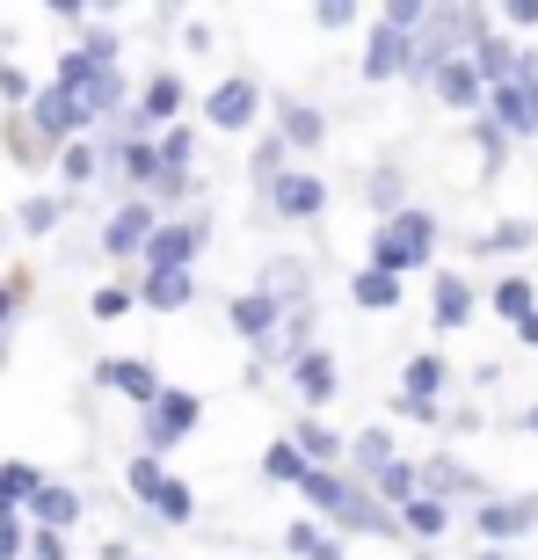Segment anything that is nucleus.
Returning a JSON list of instances; mask_svg holds the SVG:
<instances>
[{"label": "nucleus", "mask_w": 538, "mask_h": 560, "mask_svg": "<svg viewBox=\"0 0 538 560\" xmlns=\"http://www.w3.org/2000/svg\"><path fill=\"white\" fill-rule=\"evenodd\" d=\"M197 416H204V400H197V394H167V386H161V400L145 408V452L183 444V436L197 430Z\"/></svg>", "instance_id": "nucleus-4"}, {"label": "nucleus", "mask_w": 538, "mask_h": 560, "mask_svg": "<svg viewBox=\"0 0 538 560\" xmlns=\"http://www.w3.org/2000/svg\"><path fill=\"white\" fill-rule=\"evenodd\" d=\"M517 342H531V350H538V313H524V320H517Z\"/></svg>", "instance_id": "nucleus-52"}, {"label": "nucleus", "mask_w": 538, "mask_h": 560, "mask_svg": "<svg viewBox=\"0 0 538 560\" xmlns=\"http://www.w3.org/2000/svg\"><path fill=\"white\" fill-rule=\"evenodd\" d=\"M510 22H517V30H538V0H510Z\"/></svg>", "instance_id": "nucleus-50"}, {"label": "nucleus", "mask_w": 538, "mask_h": 560, "mask_svg": "<svg viewBox=\"0 0 538 560\" xmlns=\"http://www.w3.org/2000/svg\"><path fill=\"white\" fill-rule=\"evenodd\" d=\"M0 517H15V510H8V502H0Z\"/></svg>", "instance_id": "nucleus-55"}, {"label": "nucleus", "mask_w": 538, "mask_h": 560, "mask_svg": "<svg viewBox=\"0 0 538 560\" xmlns=\"http://www.w3.org/2000/svg\"><path fill=\"white\" fill-rule=\"evenodd\" d=\"M320 560H342V553H320Z\"/></svg>", "instance_id": "nucleus-56"}, {"label": "nucleus", "mask_w": 538, "mask_h": 560, "mask_svg": "<svg viewBox=\"0 0 538 560\" xmlns=\"http://www.w3.org/2000/svg\"><path fill=\"white\" fill-rule=\"evenodd\" d=\"M400 524H408L414 539H444L452 510H444V502H430V495H414V502H400Z\"/></svg>", "instance_id": "nucleus-25"}, {"label": "nucleus", "mask_w": 538, "mask_h": 560, "mask_svg": "<svg viewBox=\"0 0 538 560\" xmlns=\"http://www.w3.org/2000/svg\"><path fill=\"white\" fill-rule=\"evenodd\" d=\"M480 532H488V539H524V532H531V524H538V495H524V502H480Z\"/></svg>", "instance_id": "nucleus-10"}, {"label": "nucleus", "mask_w": 538, "mask_h": 560, "mask_svg": "<svg viewBox=\"0 0 538 560\" xmlns=\"http://www.w3.org/2000/svg\"><path fill=\"white\" fill-rule=\"evenodd\" d=\"M400 189H408V183H400V167H378V175H372V205L400 211Z\"/></svg>", "instance_id": "nucleus-42"}, {"label": "nucleus", "mask_w": 538, "mask_h": 560, "mask_svg": "<svg viewBox=\"0 0 538 560\" xmlns=\"http://www.w3.org/2000/svg\"><path fill=\"white\" fill-rule=\"evenodd\" d=\"M262 474H269V480H306L313 466H306V458H299V452H291V436H277V444H269V452H262Z\"/></svg>", "instance_id": "nucleus-33"}, {"label": "nucleus", "mask_w": 538, "mask_h": 560, "mask_svg": "<svg viewBox=\"0 0 538 560\" xmlns=\"http://www.w3.org/2000/svg\"><path fill=\"white\" fill-rule=\"evenodd\" d=\"M204 248V219H183V226H153L145 241V270H189Z\"/></svg>", "instance_id": "nucleus-6"}, {"label": "nucleus", "mask_w": 538, "mask_h": 560, "mask_svg": "<svg viewBox=\"0 0 538 560\" xmlns=\"http://www.w3.org/2000/svg\"><path fill=\"white\" fill-rule=\"evenodd\" d=\"M30 517H37L44 532H73V517H81V495H73V488H59V480H44L37 495H30Z\"/></svg>", "instance_id": "nucleus-14"}, {"label": "nucleus", "mask_w": 538, "mask_h": 560, "mask_svg": "<svg viewBox=\"0 0 538 560\" xmlns=\"http://www.w3.org/2000/svg\"><path fill=\"white\" fill-rule=\"evenodd\" d=\"M394 416H414V422H436V400H394Z\"/></svg>", "instance_id": "nucleus-48"}, {"label": "nucleus", "mask_w": 538, "mask_h": 560, "mask_svg": "<svg viewBox=\"0 0 538 560\" xmlns=\"http://www.w3.org/2000/svg\"><path fill=\"white\" fill-rule=\"evenodd\" d=\"M37 488H44L37 466H22V458H8V466H0V502H8V510H30V495H37Z\"/></svg>", "instance_id": "nucleus-27"}, {"label": "nucleus", "mask_w": 538, "mask_h": 560, "mask_svg": "<svg viewBox=\"0 0 538 560\" xmlns=\"http://www.w3.org/2000/svg\"><path fill=\"white\" fill-rule=\"evenodd\" d=\"M81 51H87V59H103V66H117V37H87Z\"/></svg>", "instance_id": "nucleus-49"}, {"label": "nucleus", "mask_w": 538, "mask_h": 560, "mask_svg": "<svg viewBox=\"0 0 538 560\" xmlns=\"http://www.w3.org/2000/svg\"><path fill=\"white\" fill-rule=\"evenodd\" d=\"M153 205H117V219L103 226V248L109 255H145V241H153Z\"/></svg>", "instance_id": "nucleus-9"}, {"label": "nucleus", "mask_w": 538, "mask_h": 560, "mask_svg": "<svg viewBox=\"0 0 538 560\" xmlns=\"http://www.w3.org/2000/svg\"><path fill=\"white\" fill-rule=\"evenodd\" d=\"M299 495H306L313 510H328V517H342V510H350V480H342V474H320V466H313V474L299 480Z\"/></svg>", "instance_id": "nucleus-21"}, {"label": "nucleus", "mask_w": 538, "mask_h": 560, "mask_svg": "<svg viewBox=\"0 0 538 560\" xmlns=\"http://www.w3.org/2000/svg\"><path fill=\"white\" fill-rule=\"evenodd\" d=\"M480 560H517V553H480Z\"/></svg>", "instance_id": "nucleus-53"}, {"label": "nucleus", "mask_w": 538, "mask_h": 560, "mask_svg": "<svg viewBox=\"0 0 538 560\" xmlns=\"http://www.w3.org/2000/svg\"><path fill=\"white\" fill-rule=\"evenodd\" d=\"M161 458H153V452H145V458H131V495H145V502H153V488H161Z\"/></svg>", "instance_id": "nucleus-43"}, {"label": "nucleus", "mask_w": 538, "mask_h": 560, "mask_svg": "<svg viewBox=\"0 0 538 560\" xmlns=\"http://www.w3.org/2000/svg\"><path fill=\"white\" fill-rule=\"evenodd\" d=\"M488 109H495V131H538V81L488 88Z\"/></svg>", "instance_id": "nucleus-8"}, {"label": "nucleus", "mask_w": 538, "mask_h": 560, "mask_svg": "<svg viewBox=\"0 0 538 560\" xmlns=\"http://www.w3.org/2000/svg\"><path fill=\"white\" fill-rule=\"evenodd\" d=\"M430 255H436V219H430V211H408V205H400L394 219L372 233V270H386V277L422 270Z\"/></svg>", "instance_id": "nucleus-1"}, {"label": "nucleus", "mask_w": 538, "mask_h": 560, "mask_svg": "<svg viewBox=\"0 0 538 560\" xmlns=\"http://www.w3.org/2000/svg\"><path fill=\"white\" fill-rule=\"evenodd\" d=\"M473 248H488V255H510V248H531V226H524V219H502L495 233H480Z\"/></svg>", "instance_id": "nucleus-37"}, {"label": "nucleus", "mask_w": 538, "mask_h": 560, "mask_svg": "<svg viewBox=\"0 0 538 560\" xmlns=\"http://www.w3.org/2000/svg\"><path fill=\"white\" fill-rule=\"evenodd\" d=\"M175 109H183V81H175V73H153L145 95H139V117H145V125H167Z\"/></svg>", "instance_id": "nucleus-22"}, {"label": "nucleus", "mask_w": 538, "mask_h": 560, "mask_svg": "<svg viewBox=\"0 0 538 560\" xmlns=\"http://www.w3.org/2000/svg\"><path fill=\"white\" fill-rule=\"evenodd\" d=\"M291 378H299L306 400H335V357L328 350H299L291 357Z\"/></svg>", "instance_id": "nucleus-17"}, {"label": "nucleus", "mask_w": 538, "mask_h": 560, "mask_svg": "<svg viewBox=\"0 0 538 560\" xmlns=\"http://www.w3.org/2000/svg\"><path fill=\"white\" fill-rule=\"evenodd\" d=\"M109 167H125V183H161V153H153L145 139H117Z\"/></svg>", "instance_id": "nucleus-23"}, {"label": "nucleus", "mask_w": 538, "mask_h": 560, "mask_svg": "<svg viewBox=\"0 0 538 560\" xmlns=\"http://www.w3.org/2000/svg\"><path fill=\"white\" fill-rule=\"evenodd\" d=\"M436 95H444L452 109H480L488 103V88H480V73L466 66V51H458L452 66H436Z\"/></svg>", "instance_id": "nucleus-15"}, {"label": "nucleus", "mask_w": 538, "mask_h": 560, "mask_svg": "<svg viewBox=\"0 0 538 560\" xmlns=\"http://www.w3.org/2000/svg\"><path fill=\"white\" fill-rule=\"evenodd\" d=\"M59 219H66L59 197H30V205H22V233H59Z\"/></svg>", "instance_id": "nucleus-38"}, {"label": "nucleus", "mask_w": 538, "mask_h": 560, "mask_svg": "<svg viewBox=\"0 0 538 560\" xmlns=\"http://www.w3.org/2000/svg\"><path fill=\"white\" fill-rule=\"evenodd\" d=\"M15 306H22V284H0V328L15 320Z\"/></svg>", "instance_id": "nucleus-51"}, {"label": "nucleus", "mask_w": 538, "mask_h": 560, "mask_svg": "<svg viewBox=\"0 0 538 560\" xmlns=\"http://www.w3.org/2000/svg\"><path fill=\"white\" fill-rule=\"evenodd\" d=\"M291 452L306 458V466H320V474H335V458H342V436H335L328 422H299V436H291Z\"/></svg>", "instance_id": "nucleus-19"}, {"label": "nucleus", "mask_w": 538, "mask_h": 560, "mask_svg": "<svg viewBox=\"0 0 538 560\" xmlns=\"http://www.w3.org/2000/svg\"><path fill=\"white\" fill-rule=\"evenodd\" d=\"M153 153H161V175H189V153H197V139H189V125H183V131H167Z\"/></svg>", "instance_id": "nucleus-36"}, {"label": "nucleus", "mask_w": 538, "mask_h": 560, "mask_svg": "<svg viewBox=\"0 0 538 560\" xmlns=\"http://www.w3.org/2000/svg\"><path fill=\"white\" fill-rule=\"evenodd\" d=\"M59 175H66V183H95V175H103L95 145H81V139H73V145H59Z\"/></svg>", "instance_id": "nucleus-34"}, {"label": "nucleus", "mask_w": 538, "mask_h": 560, "mask_svg": "<svg viewBox=\"0 0 538 560\" xmlns=\"http://www.w3.org/2000/svg\"><path fill=\"white\" fill-rule=\"evenodd\" d=\"M59 88L81 103V117L95 125V117H109V109L125 103V81H117V66H103V59H87V51H66L59 59Z\"/></svg>", "instance_id": "nucleus-2"}, {"label": "nucleus", "mask_w": 538, "mask_h": 560, "mask_svg": "<svg viewBox=\"0 0 538 560\" xmlns=\"http://www.w3.org/2000/svg\"><path fill=\"white\" fill-rule=\"evenodd\" d=\"M269 205H277V219H313V211L328 205V189H320V175H306V167H277V175H269Z\"/></svg>", "instance_id": "nucleus-5"}, {"label": "nucleus", "mask_w": 538, "mask_h": 560, "mask_svg": "<svg viewBox=\"0 0 538 560\" xmlns=\"http://www.w3.org/2000/svg\"><path fill=\"white\" fill-rule=\"evenodd\" d=\"M284 546H291V553H299V560H320V553H335V539H328V532H320V524H306V517H299V524H291V532H284Z\"/></svg>", "instance_id": "nucleus-35"}, {"label": "nucleus", "mask_w": 538, "mask_h": 560, "mask_svg": "<svg viewBox=\"0 0 538 560\" xmlns=\"http://www.w3.org/2000/svg\"><path fill=\"white\" fill-rule=\"evenodd\" d=\"M87 306H95V320H117V313H131L139 299H131V284H103L95 299H87Z\"/></svg>", "instance_id": "nucleus-41"}, {"label": "nucleus", "mask_w": 538, "mask_h": 560, "mask_svg": "<svg viewBox=\"0 0 538 560\" xmlns=\"http://www.w3.org/2000/svg\"><path fill=\"white\" fill-rule=\"evenodd\" d=\"M466 488H473V474H466V466H452V458H430V466H422V495H430V502L466 495Z\"/></svg>", "instance_id": "nucleus-26"}, {"label": "nucleus", "mask_w": 538, "mask_h": 560, "mask_svg": "<svg viewBox=\"0 0 538 560\" xmlns=\"http://www.w3.org/2000/svg\"><path fill=\"white\" fill-rule=\"evenodd\" d=\"M233 328L248 335V342H269V335L284 328V306H277V299H262V291H248V299H233Z\"/></svg>", "instance_id": "nucleus-13"}, {"label": "nucleus", "mask_w": 538, "mask_h": 560, "mask_svg": "<svg viewBox=\"0 0 538 560\" xmlns=\"http://www.w3.org/2000/svg\"><path fill=\"white\" fill-rule=\"evenodd\" d=\"M277 131H284V145H299V153H306V145L328 139V117H320L313 103H299V95H284V103H277Z\"/></svg>", "instance_id": "nucleus-11"}, {"label": "nucleus", "mask_w": 538, "mask_h": 560, "mask_svg": "<svg viewBox=\"0 0 538 560\" xmlns=\"http://www.w3.org/2000/svg\"><path fill=\"white\" fill-rule=\"evenodd\" d=\"M342 524H350V532H400V517H386V502L364 495V488H350V510H342Z\"/></svg>", "instance_id": "nucleus-24"}, {"label": "nucleus", "mask_w": 538, "mask_h": 560, "mask_svg": "<svg viewBox=\"0 0 538 560\" xmlns=\"http://www.w3.org/2000/svg\"><path fill=\"white\" fill-rule=\"evenodd\" d=\"M22 125L37 131V145H73V131H81L87 117H81V103H73L66 88H44V95H30Z\"/></svg>", "instance_id": "nucleus-3"}, {"label": "nucleus", "mask_w": 538, "mask_h": 560, "mask_svg": "<svg viewBox=\"0 0 538 560\" xmlns=\"http://www.w3.org/2000/svg\"><path fill=\"white\" fill-rule=\"evenodd\" d=\"M408 44L414 37H400V30H386V22H378V30H372V51H364V81H394V73H408Z\"/></svg>", "instance_id": "nucleus-12"}, {"label": "nucleus", "mask_w": 538, "mask_h": 560, "mask_svg": "<svg viewBox=\"0 0 538 560\" xmlns=\"http://www.w3.org/2000/svg\"><path fill=\"white\" fill-rule=\"evenodd\" d=\"M356 466H372V474H378V466H394V436L364 430V436H356Z\"/></svg>", "instance_id": "nucleus-40"}, {"label": "nucleus", "mask_w": 538, "mask_h": 560, "mask_svg": "<svg viewBox=\"0 0 538 560\" xmlns=\"http://www.w3.org/2000/svg\"><path fill=\"white\" fill-rule=\"evenodd\" d=\"M495 313H502V320H524V313H538L531 277H502V284H495Z\"/></svg>", "instance_id": "nucleus-32"}, {"label": "nucleus", "mask_w": 538, "mask_h": 560, "mask_svg": "<svg viewBox=\"0 0 538 560\" xmlns=\"http://www.w3.org/2000/svg\"><path fill=\"white\" fill-rule=\"evenodd\" d=\"M131 299H145V306L175 313V306H189V299H197V284H189V270H145V284L131 291Z\"/></svg>", "instance_id": "nucleus-16"}, {"label": "nucleus", "mask_w": 538, "mask_h": 560, "mask_svg": "<svg viewBox=\"0 0 538 560\" xmlns=\"http://www.w3.org/2000/svg\"><path fill=\"white\" fill-rule=\"evenodd\" d=\"M103 378L131 400V408H153V400H161V378L145 372V364H125V357H117V364H103Z\"/></svg>", "instance_id": "nucleus-20"}, {"label": "nucleus", "mask_w": 538, "mask_h": 560, "mask_svg": "<svg viewBox=\"0 0 538 560\" xmlns=\"http://www.w3.org/2000/svg\"><path fill=\"white\" fill-rule=\"evenodd\" d=\"M153 510H161V524H189L197 517V495H189L183 480H161V488H153Z\"/></svg>", "instance_id": "nucleus-31"}, {"label": "nucleus", "mask_w": 538, "mask_h": 560, "mask_svg": "<svg viewBox=\"0 0 538 560\" xmlns=\"http://www.w3.org/2000/svg\"><path fill=\"white\" fill-rule=\"evenodd\" d=\"M378 502H414V466H378Z\"/></svg>", "instance_id": "nucleus-39"}, {"label": "nucleus", "mask_w": 538, "mask_h": 560, "mask_svg": "<svg viewBox=\"0 0 538 560\" xmlns=\"http://www.w3.org/2000/svg\"><path fill=\"white\" fill-rule=\"evenodd\" d=\"M262 299H277V306L299 299V306H306V262H269L262 270Z\"/></svg>", "instance_id": "nucleus-28"}, {"label": "nucleus", "mask_w": 538, "mask_h": 560, "mask_svg": "<svg viewBox=\"0 0 538 560\" xmlns=\"http://www.w3.org/2000/svg\"><path fill=\"white\" fill-rule=\"evenodd\" d=\"M204 117L219 131H248L255 117H262V88H255V81H219V88H211V103H204Z\"/></svg>", "instance_id": "nucleus-7"}, {"label": "nucleus", "mask_w": 538, "mask_h": 560, "mask_svg": "<svg viewBox=\"0 0 538 560\" xmlns=\"http://www.w3.org/2000/svg\"><path fill=\"white\" fill-rule=\"evenodd\" d=\"M30 560H66V532H37V546H22Z\"/></svg>", "instance_id": "nucleus-45"}, {"label": "nucleus", "mask_w": 538, "mask_h": 560, "mask_svg": "<svg viewBox=\"0 0 538 560\" xmlns=\"http://www.w3.org/2000/svg\"><path fill=\"white\" fill-rule=\"evenodd\" d=\"M531 436H538V408H531Z\"/></svg>", "instance_id": "nucleus-54"}, {"label": "nucleus", "mask_w": 538, "mask_h": 560, "mask_svg": "<svg viewBox=\"0 0 538 560\" xmlns=\"http://www.w3.org/2000/svg\"><path fill=\"white\" fill-rule=\"evenodd\" d=\"M0 95H8V103H22V109H30V81H22V73H15V66H8V59H0Z\"/></svg>", "instance_id": "nucleus-46"}, {"label": "nucleus", "mask_w": 538, "mask_h": 560, "mask_svg": "<svg viewBox=\"0 0 538 560\" xmlns=\"http://www.w3.org/2000/svg\"><path fill=\"white\" fill-rule=\"evenodd\" d=\"M356 306H372V313L400 306V277H386V270H356Z\"/></svg>", "instance_id": "nucleus-30"}, {"label": "nucleus", "mask_w": 538, "mask_h": 560, "mask_svg": "<svg viewBox=\"0 0 538 560\" xmlns=\"http://www.w3.org/2000/svg\"><path fill=\"white\" fill-rule=\"evenodd\" d=\"M436 386H444V357H414L400 378V400H436Z\"/></svg>", "instance_id": "nucleus-29"}, {"label": "nucleus", "mask_w": 538, "mask_h": 560, "mask_svg": "<svg viewBox=\"0 0 538 560\" xmlns=\"http://www.w3.org/2000/svg\"><path fill=\"white\" fill-rule=\"evenodd\" d=\"M0 560H22V517H0Z\"/></svg>", "instance_id": "nucleus-47"}, {"label": "nucleus", "mask_w": 538, "mask_h": 560, "mask_svg": "<svg viewBox=\"0 0 538 560\" xmlns=\"http://www.w3.org/2000/svg\"><path fill=\"white\" fill-rule=\"evenodd\" d=\"M8 145H15V161H44V145H37V131L22 125V109L8 117Z\"/></svg>", "instance_id": "nucleus-44"}, {"label": "nucleus", "mask_w": 538, "mask_h": 560, "mask_svg": "<svg viewBox=\"0 0 538 560\" xmlns=\"http://www.w3.org/2000/svg\"><path fill=\"white\" fill-rule=\"evenodd\" d=\"M430 313H436V328H466V320H473V284H466V277H436Z\"/></svg>", "instance_id": "nucleus-18"}]
</instances>
